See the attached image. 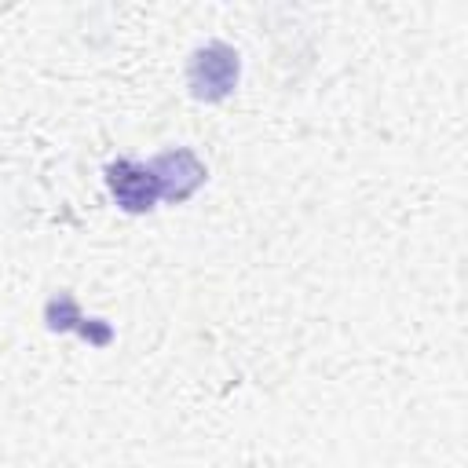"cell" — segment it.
<instances>
[{
	"mask_svg": "<svg viewBox=\"0 0 468 468\" xmlns=\"http://www.w3.org/2000/svg\"><path fill=\"white\" fill-rule=\"evenodd\" d=\"M241 58L227 40L201 44L186 62V88L197 102H219L238 88Z\"/></svg>",
	"mask_w": 468,
	"mask_h": 468,
	"instance_id": "cell-1",
	"label": "cell"
},
{
	"mask_svg": "<svg viewBox=\"0 0 468 468\" xmlns=\"http://www.w3.org/2000/svg\"><path fill=\"white\" fill-rule=\"evenodd\" d=\"M154 183H157V194L168 201V205H183L197 194V186L208 179V168L205 161L190 150V146H172V150H161L157 157L146 161Z\"/></svg>",
	"mask_w": 468,
	"mask_h": 468,
	"instance_id": "cell-2",
	"label": "cell"
},
{
	"mask_svg": "<svg viewBox=\"0 0 468 468\" xmlns=\"http://www.w3.org/2000/svg\"><path fill=\"white\" fill-rule=\"evenodd\" d=\"M106 186H110L117 208H124L128 216H143L161 201L150 168L132 161V157H117L106 165Z\"/></svg>",
	"mask_w": 468,
	"mask_h": 468,
	"instance_id": "cell-3",
	"label": "cell"
},
{
	"mask_svg": "<svg viewBox=\"0 0 468 468\" xmlns=\"http://www.w3.org/2000/svg\"><path fill=\"white\" fill-rule=\"evenodd\" d=\"M44 322H48L51 333H80L91 347H110V344H113L110 322H102V318H84V314L77 311V300H73L66 289L55 292V296L44 303Z\"/></svg>",
	"mask_w": 468,
	"mask_h": 468,
	"instance_id": "cell-4",
	"label": "cell"
}]
</instances>
